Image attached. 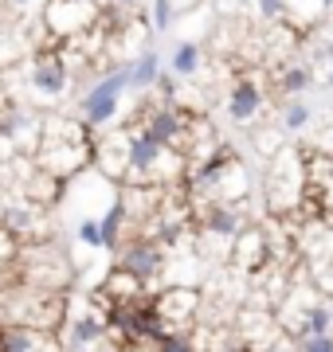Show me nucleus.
Wrapping results in <instances>:
<instances>
[{
  "instance_id": "obj_1",
  "label": "nucleus",
  "mask_w": 333,
  "mask_h": 352,
  "mask_svg": "<svg viewBox=\"0 0 333 352\" xmlns=\"http://www.w3.org/2000/svg\"><path fill=\"white\" fill-rule=\"evenodd\" d=\"M90 161H94V141L78 118H47L43 122V138L36 149L39 173L55 176V180H71Z\"/></svg>"
},
{
  "instance_id": "obj_2",
  "label": "nucleus",
  "mask_w": 333,
  "mask_h": 352,
  "mask_svg": "<svg viewBox=\"0 0 333 352\" xmlns=\"http://www.w3.org/2000/svg\"><path fill=\"white\" fill-rule=\"evenodd\" d=\"M126 94H129V67H114V71H106L98 82H90V90L78 98L75 118L87 129H106L118 118Z\"/></svg>"
},
{
  "instance_id": "obj_3",
  "label": "nucleus",
  "mask_w": 333,
  "mask_h": 352,
  "mask_svg": "<svg viewBox=\"0 0 333 352\" xmlns=\"http://www.w3.org/2000/svg\"><path fill=\"white\" fill-rule=\"evenodd\" d=\"M153 302V314L157 321L165 325V333H189L196 325V314H200V294L193 286H169L161 289Z\"/></svg>"
},
{
  "instance_id": "obj_4",
  "label": "nucleus",
  "mask_w": 333,
  "mask_h": 352,
  "mask_svg": "<svg viewBox=\"0 0 333 352\" xmlns=\"http://www.w3.org/2000/svg\"><path fill=\"white\" fill-rule=\"evenodd\" d=\"M141 133H149V138L157 141V145H165V149H177L189 157V129H193V118L184 110H177V106H157V110L145 113V122H141Z\"/></svg>"
},
{
  "instance_id": "obj_5",
  "label": "nucleus",
  "mask_w": 333,
  "mask_h": 352,
  "mask_svg": "<svg viewBox=\"0 0 333 352\" xmlns=\"http://www.w3.org/2000/svg\"><path fill=\"white\" fill-rule=\"evenodd\" d=\"M118 266L149 286V282L165 270V247H161L153 235H138V239H129V243L118 247Z\"/></svg>"
},
{
  "instance_id": "obj_6",
  "label": "nucleus",
  "mask_w": 333,
  "mask_h": 352,
  "mask_svg": "<svg viewBox=\"0 0 333 352\" xmlns=\"http://www.w3.org/2000/svg\"><path fill=\"white\" fill-rule=\"evenodd\" d=\"M106 333H110V314H98V309L67 314L63 329H59V349L63 352H90Z\"/></svg>"
},
{
  "instance_id": "obj_7",
  "label": "nucleus",
  "mask_w": 333,
  "mask_h": 352,
  "mask_svg": "<svg viewBox=\"0 0 333 352\" xmlns=\"http://www.w3.org/2000/svg\"><path fill=\"white\" fill-rule=\"evenodd\" d=\"M47 28H52L55 36H78L83 28H90L98 20V8H94V0H52L47 4V12H43Z\"/></svg>"
},
{
  "instance_id": "obj_8",
  "label": "nucleus",
  "mask_w": 333,
  "mask_h": 352,
  "mask_svg": "<svg viewBox=\"0 0 333 352\" xmlns=\"http://www.w3.org/2000/svg\"><path fill=\"white\" fill-rule=\"evenodd\" d=\"M67 82H71V67H67L63 55H43L32 67V90L39 98H63Z\"/></svg>"
},
{
  "instance_id": "obj_9",
  "label": "nucleus",
  "mask_w": 333,
  "mask_h": 352,
  "mask_svg": "<svg viewBox=\"0 0 333 352\" xmlns=\"http://www.w3.org/2000/svg\"><path fill=\"white\" fill-rule=\"evenodd\" d=\"M200 231H204V239L235 243L244 235V215L235 212L231 204H208V212L200 215Z\"/></svg>"
},
{
  "instance_id": "obj_10",
  "label": "nucleus",
  "mask_w": 333,
  "mask_h": 352,
  "mask_svg": "<svg viewBox=\"0 0 333 352\" xmlns=\"http://www.w3.org/2000/svg\"><path fill=\"white\" fill-rule=\"evenodd\" d=\"M126 223H129L126 196H122V188H114V196H110V204H106V212L98 215V227H103V247H106V251H118V247L126 243Z\"/></svg>"
},
{
  "instance_id": "obj_11",
  "label": "nucleus",
  "mask_w": 333,
  "mask_h": 352,
  "mask_svg": "<svg viewBox=\"0 0 333 352\" xmlns=\"http://www.w3.org/2000/svg\"><path fill=\"white\" fill-rule=\"evenodd\" d=\"M263 110V87L255 78H235V87L228 94V113L231 122H255V113Z\"/></svg>"
},
{
  "instance_id": "obj_12",
  "label": "nucleus",
  "mask_w": 333,
  "mask_h": 352,
  "mask_svg": "<svg viewBox=\"0 0 333 352\" xmlns=\"http://www.w3.org/2000/svg\"><path fill=\"white\" fill-rule=\"evenodd\" d=\"M231 164H235V157H231L228 149H216L212 157H208L200 168H196V176H193V188L196 192H208V196H216V188H219V180H224V173H228Z\"/></svg>"
},
{
  "instance_id": "obj_13",
  "label": "nucleus",
  "mask_w": 333,
  "mask_h": 352,
  "mask_svg": "<svg viewBox=\"0 0 333 352\" xmlns=\"http://www.w3.org/2000/svg\"><path fill=\"white\" fill-rule=\"evenodd\" d=\"M267 254H270V243L263 239L259 231H244L239 239L231 243V258H235L239 266H247V270H259Z\"/></svg>"
},
{
  "instance_id": "obj_14",
  "label": "nucleus",
  "mask_w": 333,
  "mask_h": 352,
  "mask_svg": "<svg viewBox=\"0 0 333 352\" xmlns=\"http://www.w3.org/2000/svg\"><path fill=\"white\" fill-rule=\"evenodd\" d=\"M129 67V90H153L157 87V78H161V55L157 51H141L133 63H126Z\"/></svg>"
},
{
  "instance_id": "obj_15",
  "label": "nucleus",
  "mask_w": 333,
  "mask_h": 352,
  "mask_svg": "<svg viewBox=\"0 0 333 352\" xmlns=\"http://www.w3.org/2000/svg\"><path fill=\"white\" fill-rule=\"evenodd\" d=\"M200 59H204V47L196 39H180L177 47H173V55H169V75L193 78L200 71Z\"/></svg>"
},
{
  "instance_id": "obj_16",
  "label": "nucleus",
  "mask_w": 333,
  "mask_h": 352,
  "mask_svg": "<svg viewBox=\"0 0 333 352\" xmlns=\"http://www.w3.org/2000/svg\"><path fill=\"white\" fill-rule=\"evenodd\" d=\"M279 87H282V94H290V98H302V94L314 87V71H310V67H290V71L282 75Z\"/></svg>"
},
{
  "instance_id": "obj_17",
  "label": "nucleus",
  "mask_w": 333,
  "mask_h": 352,
  "mask_svg": "<svg viewBox=\"0 0 333 352\" xmlns=\"http://www.w3.org/2000/svg\"><path fill=\"white\" fill-rule=\"evenodd\" d=\"M310 122H314V110H310V102L294 98L286 110H282V126L290 129V133H298V129H306Z\"/></svg>"
},
{
  "instance_id": "obj_18",
  "label": "nucleus",
  "mask_w": 333,
  "mask_h": 352,
  "mask_svg": "<svg viewBox=\"0 0 333 352\" xmlns=\"http://www.w3.org/2000/svg\"><path fill=\"white\" fill-rule=\"evenodd\" d=\"M75 239L83 247H90V251H103V227H98V219H78Z\"/></svg>"
},
{
  "instance_id": "obj_19",
  "label": "nucleus",
  "mask_w": 333,
  "mask_h": 352,
  "mask_svg": "<svg viewBox=\"0 0 333 352\" xmlns=\"http://www.w3.org/2000/svg\"><path fill=\"white\" fill-rule=\"evenodd\" d=\"M153 32H169L173 20H177V8H173V0H153Z\"/></svg>"
},
{
  "instance_id": "obj_20",
  "label": "nucleus",
  "mask_w": 333,
  "mask_h": 352,
  "mask_svg": "<svg viewBox=\"0 0 333 352\" xmlns=\"http://www.w3.org/2000/svg\"><path fill=\"white\" fill-rule=\"evenodd\" d=\"M298 352H333V333H321V337L298 340Z\"/></svg>"
},
{
  "instance_id": "obj_21",
  "label": "nucleus",
  "mask_w": 333,
  "mask_h": 352,
  "mask_svg": "<svg viewBox=\"0 0 333 352\" xmlns=\"http://www.w3.org/2000/svg\"><path fill=\"white\" fill-rule=\"evenodd\" d=\"M259 16L263 20H282L286 16V0H259Z\"/></svg>"
},
{
  "instance_id": "obj_22",
  "label": "nucleus",
  "mask_w": 333,
  "mask_h": 352,
  "mask_svg": "<svg viewBox=\"0 0 333 352\" xmlns=\"http://www.w3.org/2000/svg\"><path fill=\"white\" fill-rule=\"evenodd\" d=\"M157 90L165 94V106H173V94H177V75L161 71V78H157Z\"/></svg>"
},
{
  "instance_id": "obj_23",
  "label": "nucleus",
  "mask_w": 333,
  "mask_h": 352,
  "mask_svg": "<svg viewBox=\"0 0 333 352\" xmlns=\"http://www.w3.org/2000/svg\"><path fill=\"white\" fill-rule=\"evenodd\" d=\"M196 4H200V0H173V8H177V16H184V12H193Z\"/></svg>"
},
{
  "instance_id": "obj_24",
  "label": "nucleus",
  "mask_w": 333,
  "mask_h": 352,
  "mask_svg": "<svg viewBox=\"0 0 333 352\" xmlns=\"http://www.w3.org/2000/svg\"><path fill=\"white\" fill-rule=\"evenodd\" d=\"M325 149L333 153V126H330V133H325Z\"/></svg>"
},
{
  "instance_id": "obj_25",
  "label": "nucleus",
  "mask_w": 333,
  "mask_h": 352,
  "mask_svg": "<svg viewBox=\"0 0 333 352\" xmlns=\"http://www.w3.org/2000/svg\"><path fill=\"white\" fill-rule=\"evenodd\" d=\"M4 164H8V157H4V149H0V173H4Z\"/></svg>"
},
{
  "instance_id": "obj_26",
  "label": "nucleus",
  "mask_w": 333,
  "mask_h": 352,
  "mask_svg": "<svg viewBox=\"0 0 333 352\" xmlns=\"http://www.w3.org/2000/svg\"><path fill=\"white\" fill-rule=\"evenodd\" d=\"M318 4H321V8H333V0H318Z\"/></svg>"
},
{
  "instance_id": "obj_27",
  "label": "nucleus",
  "mask_w": 333,
  "mask_h": 352,
  "mask_svg": "<svg viewBox=\"0 0 333 352\" xmlns=\"http://www.w3.org/2000/svg\"><path fill=\"white\" fill-rule=\"evenodd\" d=\"M330 87H333V55H330Z\"/></svg>"
},
{
  "instance_id": "obj_28",
  "label": "nucleus",
  "mask_w": 333,
  "mask_h": 352,
  "mask_svg": "<svg viewBox=\"0 0 333 352\" xmlns=\"http://www.w3.org/2000/svg\"><path fill=\"white\" fill-rule=\"evenodd\" d=\"M12 4H32V0H12Z\"/></svg>"
},
{
  "instance_id": "obj_29",
  "label": "nucleus",
  "mask_w": 333,
  "mask_h": 352,
  "mask_svg": "<svg viewBox=\"0 0 333 352\" xmlns=\"http://www.w3.org/2000/svg\"><path fill=\"white\" fill-rule=\"evenodd\" d=\"M118 4H133V0H118Z\"/></svg>"
},
{
  "instance_id": "obj_30",
  "label": "nucleus",
  "mask_w": 333,
  "mask_h": 352,
  "mask_svg": "<svg viewBox=\"0 0 333 352\" xmlns=\"http://www.w3.org/2000/svg\"><path fill=\"white\" fill-rule=\"evenodd\" d=\"M330 239H333V231H330Z\"/></svg>"
},
{
  "instance_id": "obj_31",
  "label": "nucleus",
  "mask_w": 333,
  "mask_h": 352,
  "mask_svg": "<svg viewBox=\"0 0 333 352\" xmlns=\"http://www.w3.org/2000/svg\"><path fill=\"white\" fill-rule=\"evenodd\" d=\"M90 352H94V349H90Z\"/></svg>"
}]
</instances>
